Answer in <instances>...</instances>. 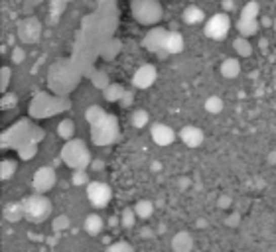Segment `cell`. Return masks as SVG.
Listing matches in <instances>:
<instances>
[{
	"mask_svg": "<svg viewBox=\"0 0 276 252\" xmlns=\"http://www.w3.org/2000/svg\"><path fill=\"white\" fill-rule=\"evenodd\" d=\"M59 158L69 170H87L93 162L91 150L83 140L73 138L69 142H63L61 150H59Z\"/></svg>",
	"mask_w": 276,
	"mask_h": 252,
	"instance_id": "obj_1",
	"label": "cell"
},
{
	"mask_svg": "<svg viewBox=\"0 0 276 252\" xmlns=\"http://www.w3.org/2000/svg\"><path fill=\"white\" fill-rule=\"evenodd\" d=\"M22 209H24L26 221H30L34 225H42L52 217L54 205L44 193H32V195L22 199Z\"/></svg>",
	"mask_w": 276,
	"mask_h": 252,
	"instance_id": "obj_2",
	"label": "cell"
},
{
	"mask_svg": "<svg viewBox=\"0 0 276 252\" xmlns=\"http://www.w3.org/2000/svg\"><path fill=\"white\" fill-rule=\"evenodd\" d=\"M121 136V126H119V118L114 114L107 112L105 118H101L99 122L91 126V142L99 148H107L112 146Z\"/></svg>",
	"mask_w": 276,
	"mask_h": 252,
	"instance_id": "obj_3",
	"label": "cell"
},
{
	"mask_svg": "<svg viewBox=\"0 0 276 252\" xmlns=\"http://www.w3.org/2000/svg\"><path fill=\"white\" fill-rule=\"evenodd\" d=\"M130 14L142 26L154 28L160 20H162V4L160 0H132L130 2Z\"/></svg>",
	"mask_w": 276,
	"mask_h": 252,
	"instance_id": "obj_4",
	"label": "cell"
},
{
	"mask_svg": "<svg viewBox=\"0 0 276 252\" xmlns=\"http://www.w3.org/2000/svg\"><path fill=\"white\" fill-rule=\"evenodd\" d=\"M231 32V18L227 12H219V14H213L211 18L203 24V34L213 39V41H221L229 36Z\"/></svg>",
	"mask_w": 276,
	"mask_h": 252,
	"instance_id": "obj_5",
	"label": "cell"
},
{
	"mask_svg": "<svg viewBox=\"0 0 276 252\" xmlns=\"http://www.w3.org/2000/svg\"><path fill=\"white\" fill-rule=\"evenodd\" d=\"M85 193H87V199L95 209H105L112 199V189L105 181H91L85 187Z\"/></svg>",
	"mask_w": 276,
	"mask_h": 252,
	"instance_id": "obj_6",
	"label": "cell"
},
{
	"mask_svg": "<svg viewBox=\"0 0 276 252\" xmlns=\"http://www.w3.org/2000/svg\"><path fill=\"white\" fill-rule=\"evenodd\" d=\"M55 183H57V174H55V170L52 165L37 167L34 172V176H32V189H34V193H44L46 195L48 191L54 189Z\"/></svg>",
	"mask_w": 276,
	"mask_h": 252,
	"instance_id": "obj_7",
	"label": "cell"
},
{
	"mask_svg": "<svg viewBox=\"0 0 276 252\" xmlns=\"http://www.w3.org/2000/svg\"><path fill=\"white\" fill-rule=\"evenodd\" d=\"M168 32L166 28H160V26H154L150 28L146 32V36L142 37V46L146 48L150 54H156L160 57H168L164 54V48H166V37H168Z\"/></svg>",
	"mask_w": 276,
	"mask_h": 252,
	"instance_id": "obj_8",
	"label": "cell"
},
{
	"mask_svg": "<svg viewBox=\"0 0 276 252\" xmlns=\"http://www.w3.org/2000/svg\"><path fill=\"white\" fill-rule=\"evenodd\" d=\"M156 79H158V71H156V67L150 65V63L140 65L136 71L132 73V85H134V89H140V91L150 89V87L156 83Z\"/></svg>",
	"mask_w": 276,
	"mask_h": 252,
	"instance_id": "obj_9",
	"label": "cell"
},
{
	"mask_svg": "<svg viewBox=\"0 0 276 252\" xmlns=\"http://www.w3.org/2000/svg\"><path fill=\"white\" fill-rule=\"evenodd\" d=\"M18 37L22 44H37L42 37V24L36 18H26L18 24Z\"/></svg>",
	"mask_w": 276,
	"mask_h": 252,
	"instance_id": "obj_10",
	"label": "cell"
},
{
	"mask_svg": "<svg viewBox=\"0 0 276 252\" xmlns=\"http://www.w3.org/2000/svg\"><path fill=\"white\" fill-rule=\"evenodd\" d=\"M150 138H152V142L156 146H160V148H168V146L174 144V140H176V132H174V128L172 126L164 124V122H154V124L150 126Z\"/></svg>",
	"mask_w": 276,
	"mask_h": 252,
	"instance_id": "obj_11",
	"label": "cell"
},
{
	"mask_svg": "<svg viewBox=\"0 0 276 252\" xmlns=\"http://www.w3.org/2000/svg\"><path fill=\"white\" fill-rule=\"evenodd\" d=\"M203 138H205V134L200 126L187 124L180 130V140L187 148H200L203 144Z\"/></svg>",
	"mask_w": 276,
	"mask_h": 252,
	"instance_id": "obj_12",
	"label": "cell"
},
{
	"mask_svg": "<svg viewBox=\"0 0 276 252\" xmlns=\"http://www.w3.org/2000/svg\"><path fill=\"white\" fill-rule=\"evenodd\" d=\"M185 48V39L180 32L176 30H170L168 32V37H166V48H164V54L166 55H178L182 54Z\"/></svg>",
	"mask_w": 276,
	"mask_h": 252,
	"instance_id": "obj_13",
	"label": "cell"
},
{
	"mask_svg": "<svg viewBox=\"0 0 276 252\" xmlns=\"http://www.w3.org/2000/svg\"><path fill=\"white\" fill-rule=\"evenodd\" d=\"M170 246L174 252H191L193 250V236L187 231H180L172 236Z\"/></svg>",
	"mask_w": 276,
	"mask_h": 252,
	"instance_id": "obj_14",
	"label": "cell"
},
{
	"mask_svg": "<svg viewBox=\"0 0 276 252\" xmlns=\"http://www.w3.org/2000/svg\"><path fill=\"white\" fill-rule=\"evenodd\" d=\"M83 231L91 236H99V234L105 231V219L97 213H91V215L85 217L83 221Z\"/></svg>",
	"mask_w": 276,
	"mask_h": 252,
	"instance_id": "obj_15",
	"label": "cell"
},
{
	"mask_svg": "<svg viewBox=\"0 0 276 252\" xmlns=\"http://www.w3.org/2000/svg\"><path fill=\"white\" fill-rule=\"evenodd\" d=\"M182 18H184V22L187 26H198V24H203V22H205V12H203L200 6L189 4V6L184 8Z\"/></svg>",
	"mask_w": 276,
	"mask_h": 252,
	"instance_id": "obj_16",
	"label": "cell"
},
{
	"mask_svg": "<svg viewBox=\"0 0 276 252\" xmlns=\"http://www.w3.org/2000/svg\"><path fill=\"white\" fill-rule=\"evenodd\" d=\"M219 71L225 79H237L241 75V61L237 57H227V59H223Z\"/></svg>",
	"mask_w": 276,
	"mask_h": 252,
	"instance_id": "obj_17",
	"label": "cell"
},
{
	"mask_svg": "<svg viewBox=\"0 0 276 252\" xmlns=\"http://www.w3.org/2000/svg\"><path fill=\"white\" fill-rule=\"evenodd\" d=\"M24 219V209H22V201H10L4 205V221L8 223H18Z\"/></svg>",
	"mask_w": 276,
	"mask_h": 252,
	"instance_id": "obj_18",
	"label": "cell"
},
{
	"mask_svg": "<svg viewBox=\"0 0 276 252\" xmlns=\"http://www.w3.org/2000/svg\"><path fill=\"white\" fill-rule=\"evenodd\" d=\"M125 93H127V89L121 83H110L109 87L103 91V97H105L107 103H121Z\"/></svg>",
	"mask_w": 276,
	"mask_h": 252,
	"instance_id": "obj_19",
	"label": "cell"
},
{
	"mask_svg": "<svg viewBox=\"0 0 276 252\" xmlns=\"http://www.w3.org/2000/svg\"><path fill=\"white\" fill-rule=\"evenodd\" d=\"M237 30H239V36H243V37L257 36V32L260 30V24H258V20L239 18V22H237Z\"/></svg>",
	"mask_w": 276,
	"mask_h": 252,
	"instance_id": "obj_20",
	"label": "cell"
},
{
	"mask_svg": "<svg viewBox=\"0 0 276 252\" xmlns=\"http://www.w3.org/2000/svg\"><path fill=\"white\" fill-rule=\"evenodd\" d=\"M134 213L138 219H142V221H148L150 217L154 215V203L152 201H148V199H140V201H136L134 203Z\"/></svg>",
	"mask_w": 276,
	"mask_h": 252,
	"instance_id": "obj_21",
	"label": "cell"
},
{
	"mask_svg": "<svg viewBox=\"0 0 276 252\" xmlns=\"http://www.w3.org/2000/svg\"><path fill=\"white\" fill-rule=\"evenodd\" d=\"M57 136H59L61 140H65V142L73 140L75 138V122L71 120V118H63V120L57 124Z\"/></svg>",
	"mask_w": 276,
	"mask_h": 252,
	"instance_id": "obj_22",
	"label": "cell"
},
{
	"mask_svg": "<svg viewBox=\"0 0 276 252\" xmlns=\"http://www.w3.org/2000/svg\"><path fill=\"white\" fill-rule=\"evenodd\" d=\"M130 124L134 126L136 130L146 128V126L150 124V114H148V110H144V108H136V110L130 114Z\"/></svg>",
	"mask_w": 276,
	"mask_h": 252,
	"instance_id": "obj_23",
	"label": "cell"
},
{
	"mask_svg": "<svg viewBox=\"0 0 276 252\" xmlns=\"http://www.w3.org/2000/svg\"><path fill=\"white\" fill-rule=\"evenodd\" d=\"M233 50L239 57H251L253 55V44L249 41V37L239 36L237 39H233Z\"/></svg>",
	"mask_w": 276,
	"mask_h": 252,
	"instance_id": "obj_24",
	"label": "cell"
},
{
	"mask_svg": "<svg viewBox=\"0 0 276 252\" xmlns=\"http://www.w3.org/2000/svg\"><path fill=\"white\" fill-rule=\"evenodd\" d=\"M258 14H260V6H258V2H255V0H249V2H245V4H243L239 18H243V20H258Z\"/></svg>",
	"mask_w": 276,
	"mask_h": 252,
	"instance_id": "obj_25",
	"label": "cell"
},
{
	"mask_svg": "<svg viewBox=\"0 0 276 252\" xmlns=\"http://www.w3.org/2000/svg\"><path fill=\"white\" fill-rule=\"evenodd\" d=\"M16 167H18L16 160H8V158H4V160L0 162V180L2 181L12 180V178H14V174H16Z\"/></svg>",
	"mask_w": 276,
	"mask_h": 252,
	"instance_id": "obj_26",
	"label": "cell"
},
{
	"mask_svg": "<svg viewBox=\"0 0 276 252\" xmlns=\"http://www.w3.org/2000/svg\"><path fill=\"white\" fill-rule=\"evenodd\" d=\"M107 116V110L103 107H99V105H91V107L85 110V120H87V124L93 126L95 122H99L101 118H105Z\"/></svg>",
	"mask_w": 276,
	"mask_h": 252,
	"instance_id": "obj_27",
	"label": "cell"
},
{
	"mask_svg": "<svg viewBox=\"0 0 276 252\" xmlns=\"http://www.w3.org/2000/svg\"><path fill=\"white\" fill-rule=\"evenodd\" d=\"M136 213H134V209H130V207H127V209H123V213H121V217H119V221H121V227L123 229H132L134 227V223H136Z\"/></svg>",
	"mask_w": 276,
	"mask_h": 252,
	"instance_id": "obj_28",
	"label": "cell"
},
{
	"mask_svg": "<svg viewBox=\"0 0 276 252\" xmlns=\"http://www.w3.org/2000/svg\"><path fill=\"white\" fill-rule=\"evenodd\" d=\"M225 107V103H223V99L217 97V95H213V97H209L207 101H205V110L209 112V114H219L221 110Z\"/></svg>",
	"mask_w": 276,
	"mask_h": 252,
	"instance_id": "obj_29",
	"label": "cell"
},
{
	"mask_svg": "<svg viewBox=\"0 0 276 252\" xmlns=\"http://www.w3.org/2000/svg\"><path fill=\"white\" fill-rule=\"evenodd\" d=\"M91 83L97 87V89L105 91L110 85V79H109V75H107L105 71H95L91 75Z\"/></svg>",
	"mask_w": 276,
	"mask_h": 252,
	"instance_id": "obj_30",
	"label": "cell"
},
{
	"mask_svg": "<svg viewBox=\"0 0 276 252\" xmlns=\"http://www.w3.org/2000/svg\"><path fill=\"white\" fill-rule=\"evenodd\" d=\"M71 183H73L75 187H87L91 183L87 170H75L73 174H71Z\"/></svg>",
	"mask_w": 276,
	"mask_h": 252,
	"instance_id": "obj_31",
	"label": "cell"
},
{
	"mask_svg": "<svg viewBox=\"0 0 276 252\" xmlns=\"http://www.w3.org/2000/svg\"><path fill=\"white\" fill-rule=\"evenodd\" d=\"M10 79H12V69H10L8 65H2V67H0V91H2V95L8 93Z\"/></svg>",
	"mask_w": 276,
	"mask_h": 252,
	"instance_id": "obj_32",
	"label": "cell"
},
{
	"mask_svg": "<svg viewBox=\"0 0 276 252\" xmlns=\"http://www.w3.org/2000/svg\"><path fill=\"white\" fill-rule=\"evenodd\" d=\"M52 229H54L55 233H63V231H67V229H69V217L57 215L54 221H52Z\"/></svg>",
	"mask_w": 276,
	"mask_h": 252,
	"instance_id": "obj_33",
	"label": "cell"
},
{
	"mask_svg": "<svg viewBox=\"0 0 276 252\" xmlns=\"http://www.w3.org/2000/svg\"><path fill=\"white\" fill-rule=\"evenodd\" d=\"M107 252H134V248H132V244L125 242V240H116L107 248Z\"/></svg>",
	"mask_w": 276,
	"mask_h": 252,
	"instance_id": "obj_34",
	"label": "cell"
},
{
	"mask_svg": "<svg viewBox=\"0 0 276 252\" xmlns=\"http://www.w3.org/2000/svg\"><path fill=\"white\" fill-rule=\"evenodd\" d=\"M16 101H18V99H16V95H14V93H4V95H2V103H0V105H2L4 110H8V108H12L14 105H16Z\"/></svg>",
	"mask_w": 276,
	"mask_h": 252,
	"instance_id": "obj_35",
	"label": "cell"
},
{
	"mask_svg": "<svg viewBox=\"0 0 276 252\" xmlns=\"http://www.w3.org/2000/svg\"><path fill=\"white\" fill-rule=\"evenodd\" d=\"M12 63H24V59H26V52H24V48H20V46H16L14 50H12Z\"/></svg>",
	"mask_w": 276,
	"mask_h": 252,
	"instance_id": "obj_36",
	"label": "cell"
},
{
	"mask_svg": "<svg viewBox=\"0 0 276 252\" xmlns=\"http://www.w3.org/2000/svg\"><path fill=\"white\" fill-rule=\"evenodd\" d=\"M132 103H134V93L127 89V93H125V97H123V101H121L119 105H121L123 108H129L130 105H132Z\"/></svg>",
	"mask_w": 276,
	"mask_h": 252,
	"instance_id": "obj_37",
	"label": "cell"
},
{
	"mask_svg": "<svg viewBox=\"0 0 276 252\" xmlns=\"http://www.w3.org/2000/svg\"><path fill=\"white\" fill-rule=\"evenodd\" d=\"M119 48H121V44H119V41H112V44L109 46V52L105 54V57H107V59L114 57V55H116V52H119Z\"/></svg>",
	"mask_w": 276,
	"mask_h": 252,
	"instance_id": "obj_38",
	"label": "cell"
},
{
	"mask_svg": "<svg viewBox=\"0 0 276 252\" xmlns=\"http://www.w3.org/2000/svg\"><path fill=\"white\" fill-rule=\"evenodd\" d=\"M221 6H223L225 12H233V10H235V0H223Z\"/></svg>",
	"mask_w": 276,
	"mask_h": 252,
	"instance_id": "obj_39",
	"label": "cell"
},
{
	"mask_svg": "<svg viewBox=\"0 0 276 252\" xmlns=\"http://www.w3.org/2000/svg\"><path fill=\"white\" fill-rule=\"evenodd\" d=\"M91 167L93 170H103V167H105V162H103V160H93Z\"/></svg>",
	"mask_w": 276,
	"mask_h": 252,
	"instance_id": "obj_40",
	"label": "cell"
},
{
	"mask_svg": "<svg viewBox=\"0 0 276 252\" xmlns=\"http://www.w3.org/2000/svg\"><path fill=\"white\" fill-rule=\"evenodd\" d=\"M272 24H274V22H272L270 18H262V26H264V28H270Z\"/></svg>",
	"mask_w": 276,
	"mask_h": 252,
	"instance_id": "obj_41",
	"label": "cell"
},
{
	"mask_svg": "<svg viewBox=\"0 0 276 252\" xmlns=\"http://www.w3.org/2000/svg\"><path fill=\"white\" fill-rule=\"evenodd\" d=\"M189 2H191V4H195V2H198V0H189Z\"/></svg>",
	"mask_w": 276,
	"mask_h": 252,
	"instance_id": "obj_42",
	"label": "cell"
},
{
	"mask_svg": "<svg viewBox=\"0 0 276 252\" xmlns=\"http://www.w3.org/2000/svg\"><path fill=\"white\" fill-rule=\"evenodd\" d=\"M272 26H274V28H276V20H274V24H272Z\"/></svg>",
	"mask_w": 276,
	"mask_h": 252,
	"instance_id": "obj_43",
	"label": "cell"
},
{
	"mask_svg": "<svg viewBox=\"0 0 276 252\" xmlns=\"http://www.w3.org/2000/svg\"><path fill=\"white\" fill-rule=\"evenodd\" d=\"M65 2H73V0H65Z\"/></svg>",
	"mask_w": 276,
	"mask_h": 252,
	"instance_id": "obj_44",
	"label": "cell"
},
{
	"mask_svg": "<svg viewBox=\"0 0 276 252\" xmlns=\"http://www.w3.org/2000/svg\"><path fill=\"white\" fill-rule=\"evenodd\" d=\"M36 2H42V0H36Z\"/></svg>",
	"mask_w": 276,
	"mask_h": 252,
	"instance_id": "obj_45",
	"label": "cell"
}]
</instances>
